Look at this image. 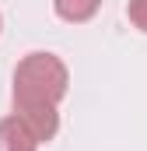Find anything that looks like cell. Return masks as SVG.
I'll list each match as a JSON object with an SVG mask.
<instances>
[{
  "label": "cell",
  "instance_id": "obj_3",
  "mask_svg": "<svg viewBox=\"0 0 147 151\" xmlns=\"http://www.w3.org/2000/svg\"><path fill=\"white\" fill-rule=\"evenodd\" d=\"M14 113L21 116L25 123H28V130L39 137V144H46V141H53L56 137V130H60V113H56V106H35V109H14Z\"/></svg>",
  "mask_w": 147,
  "mask_h": 151
},
{
  "label": "cell",
  "instance_id": "obj_1",
  "mask_svg": "<svg viewBox=\"0 0 147 151\" xmlns=\"http://www.w3.org/2000/svg\"><path fill=\"white\" fill-rule=\"evenodd\" d=\"M67 84H70L67 63L56 53H28L14 70V109L60 106Z\"/></svg>",
  "mask_w": 147,
  "mask_h": 151
},
{
  "label": "cell",
  "instance_id": "obj_4",
  "mask_svg": "<svg viewBox=\"0 0 147 151\" xmlns=\"http://www.w3.org/2000/svg\"><path fill=\"white\" fill-rule=\"evenodd\" d=\"M53 7H56V14H60L63 21L84 25V21H91V18L98 14L102 0H53Z\"/></svg>",
  "mask_w": 147,
  "mask_h": 151
},
{
  "label": "cell",
  "instance_id": "obj_2",
  "mask_svg": "<svg viewBox=\"0 0 147 151\" xmlns=\"http://www.w3.org/2000/svg\"><path fill=\"white\" fill-rule=\"evenodd\" d=\"M39 137L28 130V123L18 113L0 119V151H39Z\"/></svg>",
  "mask_w": 147,
  "mask_h": 151
},
{
  "label": "cell",
  "instance_id": "obj_5",
  "mask_svg": "<svg viewBox=\"0 0 147 151\" xmlns=\"http://www.w3.org/2000/svg\"><path fill=\"white\" fill-rule=\"evenodd\" d=\"M126 14H130V21H133L140 32H147V0H130Z\"/></svg>",
  "mask_w": 147,
  "mask_h": 151
},
{
  "label": "cell",
  "instance_id": "obj_6",
  "mask_svg": "<svg viewBox=\"0 0 147 151\" xmlns=\"http://www.w3.org/2000/svg\"><path fill=\"white\" fill-rule=\"evenodd\" d=\"M0 28H4V18H0Z\"/></svg>",
  "mask_w": 147,
  "mask_h": 151
}]
</instances>
